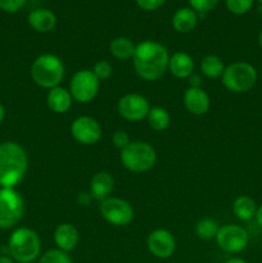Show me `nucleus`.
Wrapping results in <instances>:
<instances>
[{
    "instance_id": "16",
    "label": "nucleus",
    "mask_w": 262,
    "mask_h": 263,
    "mask_svg": "<svg viewBox=\"0 0 262 263\" xmlns=\"http://www.w3.org/2000/svg\"><path fill=\"white\" fill-rule=\"evenodd\" d=\"M113 187H115V179L109 172L99 171L94 174L90 180V195L98 202H103L109 198Z\"/></svg>"
},
{
    "instance_id": "38",
    "label": "nucleus",
    "mask_w": 262,
    "mask_h": 263,
    "mask_svg": "<svg viewBox=\"0 0 262 263\" xmlns=\"http://www.w3.org/2000/svg\"><path fill=\"white\" fill-rule=\"evenodd\" d=\"M258 44L262 49V30H261V32H259V36H258Z\"/></svg>"
},
{
    "instance_id": "31",
    "label": "nucleus",
    "mask_w": 262,
    "mask_h": 263,
    "mask_svg": "<svg viewBox=\"0 0 262 263\" xmlns=\"http://www.w3.org/2000/svg\"><path fill=\"white\" fill-rule=\"evenodd\" d=\"M26 0H0V9L7 13H15L22 9Z\"/></svg>"
},
{
    "instance_id": "17",
    "label": "nucleus",
    "mask_w": 262,
    "mask_h": 263,
    "mask_svg": "<svg viewBox=\"0 0 262 263\" xmlns=\"http://www.w3.org/2000/svg\"><path fill=\"white\" fill-rule=\"evenodd\" d=\"M176 79H189L194 73V61L185 51H176L169 59V69Z\"/></svg>"
},
{
    "instance_id": "25",
    "label": "nucleus",
    "mask_w": 262,
    "mask_h": 263,
    "mask_svg": "<svg viewBox=\"0 0 262 263\" xmlns=\"http://www.w3.org/2000/svg\"><path fill=\"white\" fill-rule=\"evenodd\" d=\"M218 223L212 218H202L195 225V234L202 240H211L216 239V235L218 233Z\"/></svg>"
},
{
    "instance_id": "29",
    "label": "nucleus",
    "mask_w": 262,
    "mask_h": 263,
    "mask_svg": "<svg viewBox=\"0 0 262 263\" xmlns=\"http://www.w3.org/2000/svg\"><path fill=\"white\" fill-rule=\"evenodd\" d=\"M188 2H189L190 8L195 10L198 14H205L215 9L220 0H188Z\"/></svg>"
},
{
    "instance_id": "5",
    "label": "nucleus",
    "mask_w": 262,
    "mask_h": 263,
    "mask_svg": "<svg viewBox=\"0 0 262 263\" xmlns=\"http://www.w3.org/2000/svg\"><path fill=\"white\" fill-rule=\"evenodd\" d=\"M257 79H258V73H257L256 67L252 66L248 62L238 61L225 67L221 76V82L229 91L241 94V92H247L253 89Z\"/></svg>"
},
{
    "instance_id": "1",
    "label": "nucleus",
    "mask_w": 262,
    "mask_h": 263,
    "mask_svg": "<svg viewBox=\"0 0 262 263\" xmlns=\"http://www.w3.org/2000/svg\"><path fill=\"white\" fill-rule=\"evenodd\" d=\"M170 54L166 46L153 40H144L135 48L133 64L135 72L145 81H157L169 69Z\"/></svg>"
},
{
    "instance_id": "34",
    "label": "nucleus",
    "mask_w": 262,
    "mask_h": 263,
    "mask_svg": "<svg viewBox=\"0 0 262 263\" xmlns=\"http://www.w3.org/2000/svg\"><path fill=\"white\" fill-rule=\"evenodd\" d=\"M254 220H256L257 225H258L259 228H262V204L259 205V207H257V212H256V216H254Z\"/></svg>"
},
{
    "instance_id": "22",
    "label": "nucleus",
    "mask_w": 262,
    "mask_h": 263,
    "mask_svg": "<svg viewBox=\"0 0 262 263\" xmlns=\"http://www.w3.org/2000/svg\"><path fill=\"white\" fill-rule=\"evenodd\" d=\"M136 45L128 37L118 36L115 37L109 44V53L120 61H128L133 59L134 53H135Z\"/></svg>"
},
{
    "instance_id": "35",
    "label": "nucleus",
    "mask_w": 262,
    "mask_h": 263,
    "mask_svg": "<svg viewBox=\"0 0 262 263\" xmlns=\"http://www.w3.org/2000/svg\"><path fill=\"white\" fill-rule=\"evenodd\" d=\"M0 263H15L10 256H5V254H0Z\"/></svg>"
},
{
    "instance_id": "2",
    "label": "nucleus",
    "mask_w": 262,
    "mask_h": 263,
    "mask_svg": "<svg viewBox=\"0 0 262 263\" xmlns=\"http://www.w3.org/2000/svg\"><path fill=\"white\" fill-rule=\"evenodd\" d=\"M28 168L27 153L21 144L5 141L0 144V187L14 189Z\"/></svg>"
},
{
    "instance_id": "36",
    "label": "nucleus",
    "mask_w": 262,
    "mask_h": 263,
    "mask_svg": "<svg viewBox=\"0 0 262 263\" xmlns=\"http://www.w3.org/2000/svg\"><path fill=\"white\" fill-rule=\"evenodd\" d=\"M225 263H248V262L244 261L243 258H239V257H233V258H229L228 261H225Z\"/></svg>"
},
{
    "instance_id": "20",
    "label": "nucleus",
    "mask_w": 262,
    "mask_h": 263,
    "mask_svg": "<svg viewBox=\"0 0 262 263\" xmlns=\"http://www.w3.org/2000/svg\"><path fill=\"white\" fill-rule=\"evenodd\" d=\"M198 23V13L190 7L180 8L172 15V27L180 33L192 32Z\"/></svg>"
},
{
    "instance_id": "24",
    "label": "nucleus",
    "mask_w": 262,
    "mask_h": 263,
    "mask_svg": "<svg viewBox=\"0 0 262 263\" xmlns=\"http://www.w3.org/2000/svg\"><path fill=\"white\" fill-rule=\"evenodd\" d=\"M146 121L153 130L164 131L166 128H169L170 123H171V116H170L169 110L164 108L152 107L146 116Z\"/></svg>"
},
{
    "instance_id": "27",
    "label": "nucleus",
    "mask_w": 262,
    "mask_h": 263,
    "mask_svg": "<svg viewBox=\"0 0 262 263\" xmlns=\"http://www.w3.org/2000/svg\"><path fill=\"white\" fill-rule=\"evenodd\" d=\"M225 4L230 13L236 15H243L252 9L254 0H225Z\"/></svg>"
},
{
    "instance_id": "10",
    "label": "nucleus",
    "mask_w": 262,
    "mask_h": 263,
    "mask_svg": "<svg viewBox=\"0 0 262 263\" xmlns=\"http://www.w3.org/2000/svg\"><path fill=\"white\" fill-rule=\"evenodd\" d=\"M216 243L226 253H240L249 243V235L244 228L228 223L218 229Z\"/></svg>"
},
{
    "instance_id": "32",
    "label": "nucleus",
    "mask_w": 262,
    "mask_h": 263,
    "mask_svg": "<svg viewBox=\"0 0 262 263\" xmlns=\"http://www.w3.org/2000/svg\"><path fill=\"white\" fill-rule=\"evenodd\" d=\"M135 2L140 9L146 10V12H153V10L159 9L166 0H135Z\"/></svg>"
},
{
    "instance_id": "23",
    "label": "nucleus",
    "mask_w": 262,
    "mask_h": 263,
    "mask_svg": "<svg viewBox=\"0 0 262 263\" xmlns=\"http://www.w3.org/2000/svg\"><path fill=\"white\" fill-rule=\"evenodd\" d=\"M199 68L200 72L208 79H217V77L222 76L225 64H223V61L220 57L215 55V54H210V55H205L200 61Z\"/></svg>"
},
{
    "instance_id": "11",
    "label": "nucleus",
    "mask_w": 262,
    "mask_h": 263,
    "mask_svg": "<svg viewBox=\"0 0 262 263\" xmlns=\"http://www.w3.org/2000/svg\"><path fill=\"white\" fill-rule=\"evenodd\" d=\"M151 108L149 100L144 95L136 92L123 95L117 103L118 115L131 122H138L146 118Z\"/></svg>"
},
{
    "instance_id": "26",
    "label": "nucleus",
    "mask_w": 262,
    "mask_h": 263,
    "mask_svg": "<svg viewBox=\"0 0 262 263\" xmlns=\"http://www.w3.org/2000/svg\"><path fill=\"white\" fill-rule=\"evenodd\" d=\"M38 263H73L71 256L61 249H50L39 257Z\"/></svg>"
},
{
    "instance_id": "33",
    "label": "nucleus",
    "mask_w": 262,
    "mask_h": 263,
    "mask_svg": "<svg viewBox=\"0 0 262 263\" xmlns=\"http://www.w3.org/2000/svg\"><path fill=\"white\" fill-rule=\"evenodd\" d=\"M189 87H200V77L198 76V74L193 73L192 76L189 77Z\"/></svg>"
},
{
    "instance_id": "18",
    "label": "nucleus",
    "mask_w": 262,
    "mask_h": 263,
    "mask_svg": "<svg viewBox=\"0 0 262 263\" xmlns=\"http://www.w3.org/2000/svg\"><path fill=\"white\" fill-rule=\"evenodd\" d=\"M28 25L36 32H50L57 26V15L46 8H38L28 14Z\"/></svg>"
},
{
    "instance_id": "39",
    "label": "nucleus",
    "mask_w": 262,
    "mask_h": 263,
    "mask_svg": "<svg viewBox=\"0 0 262 263\" xmlns=\"http://www.w3.org/2000/svg\"><path fill=\"white\" fill-rule=\"evenodd\" d=\"M258 2H259V3H261V4H262V0H258Z\"/></svg>"
},
{
    "instance_id": "28",
    "label": "nucleus",
    "mask_w": 262,
    "mask_h": 263,
    "mask_svg": "<svg viewBox=\"0 0 262 263\" xmlns=\"http://www.w3.org/2000/svg\"><path fill=\"white\" fill-rule=\"evenodd\" d=\"M91 71L92 73L97 76V79L99 80V81H102V80H107L112 76L113 68H112V64H110L109 62L102 59V61H98L97 63L94 64Z\"/></svg>"
},
{
    "instance_id": "37",
    "label": "nucleus",
    "mask_w": 262,
    "mask_h": 263,
    "mask_svg": "<svg viewBox=\"0 0 262 263\" xmlns=\"http://www.w3.org/2000/svg\"><path fill=\"white\" fill-rule=\"evenodd\" d=\"M4 118H5V108H4V105L0 103V123L4 121Z\"/></svg>"
},
{
    "instance_id": "21",
    "label": "nucleus",
    "mask_w": 262,
    "mask_h": 263,
    "mask_svg": "<svg viewBox=\"0 0 262 263\" xmlns=\"http://www.w3.org/2000/svg\"><path fill=\"white\" fill-rule=\"evenodd\" d=\"M233 212L239 220L248 222V221L253 220L256 216V202L248 195H239L233 203Z\"/></svg>"
},
{
    "instance_id": "7",
    "label": "nucleus",
    "mask_w": 262,
    "mask_h": 263,
    "mask_svg": "<svg viewBox=\"0 0 262 263\" xmlns=\"http://www.w3.org/2000/svg\"><path fill=\"white\" fill-rule=\"evenodd\" d=\"M25 213V202L20 193L10 187H0V229L17 225Z\"/></svg>"
},
{
    "instance_id": "4",
    "label": "nucleus",
    "mask_w": 262,
    "mask_h": 263,
    "mask_svg": "<svg viewBox=\"0 0 262 263\" xmlns=\"http://www.w3.org/2000/svg\"><path fill=\"white\" fill-rule=\"evenodd\" d=\"M64 64L55 54H41L31 66V77L33 82L44 89L59 86L64 79Z\"/></svg>"
},
{
    "instance_id": "15",
    "label": "nucleus",
    "mask_w": 262,
    "mask_h": 263,
    "mask_svg": "<svg viewBox=\"0 0 262 263\" xmlns=\"http://www.w3.org/2000/svg\"><path fill=\"white\" fill-rule=\"evenodd\" d=\"M54 243H55L57 248L61 251L69 253L73 251L77 247L80 241V234L76 226L72 223H61L58 228L54 230Z\"/></svg>"
},
{
    "instance_id": "14",
    "label": "nucleus",
    "mask_w": 262,
    "mask_h": 263,
    "mask_svg": "<svg viewBox=\"0 0 262 263\" xmlns=\"http://www.w3.org/2000/svg\"><path fill=\"white\" fill-rule=\"evenodd\" d=\"M184 105L193 116H203L211 107V99L202 87H188L184 92Z\"/></svg>"
},
{
    "instance_id": "3",
    "label": "nucleus",
    "mask_w": 262,
    "mask_h": 263,
    "mask_svg": "<svg viewBox=\"0 0 262 263\" xmlns=\"http://www.w3.org/2000/svg\"><path fill=\"white\" fill-rule=\"evenodd\" d=\"M8 254L17 263H32L38 261L41 252V240L35 230L18 228L8 239Z\"/></svg>"
},
{
    "instance_id": "30",
    "label": "nucleus",
    "mask_w": 262,
    "mask_h": 263,
    "mask_svg": "<svg viewBox=\"0 0 262 263\" xmlns=\"http://www.w3.org/2000/svg\"><path fill=\"white\" fill-rule=\"evenodd\" d=\"M112 143L116 148H118L120 151H122V149H125L126 146L131 143L130 135H128V134L123 130L116 131L112 136Z\"/></svg>"
},
{
    "instance_id": "8",
    "label": "nucleus",
    "mask_w": 262,
    "mask_h": 263,
    "mask_svg": "<svg viewBox=\"0 0 262 263\" xmlns=\"http://www.w3.org/2000/svg\"><path fill=\"white\" fill-rule=\"evenodd\" d=\"M100 81L91 69H80L69 81V92L76 102L90 103L99 92Z\"/></svg>"
},
{
    "instance_id": "9",
    "label": "nucleus",
    "mask_w": 262,
    "mask_h": 263,
    "mask_svg": "<svg viewBox=\"0 0 262 263\" xmlns=\"http://www.w3.org/2000/svg\"><path fill=\"white\" fill-rule=\"evenodd\" d=\"M99 211L108 223L118 228L130 225L134 220L133 205L127 200L117 197H109L100 202Z\"/></svg>"
},
{
    "instance_id": "12",
    "label": "nucleus",
    "mask_w": 262,
    "mask_h": 263,
    "mask_svg": "<svg viewBox=\"0 0 262 263\" xmlns=\"http://www.w3.org/2000/svg\"><path fill=\"white\" fill-rule=\"evenodd\" d=\"M71 134L77 143L82 145H94L102 138V127L95 118L80 116L72 122Z\"/></svg>"
},
{
    "instance_id": "19",
    "label": "nucleus",
    "mask_w": 262,
    "mask_h": 263,
    "mask_svg": "<svg viewBox=\"0 0 262 263\" xmlns=\"http://www.w3.org/2000/svg\"><path fill=\"white\" fill-rule=\"evenodd\" d=\"M72 102H73V98H72L69 90H67L66 87H53V89L49 90L48 95H46L48 107L58 115L68 112L72 107Z\"/></svg>"
},
{
    "instance_id": "6",
    "label": "nucleus",
    "mask_w": 262,
    "mask_h": 263,
    "mask_svg": "<svg viewBox=\"0 0 262 263\" xmlns=\"http://www.w3.org/2000/svg\"><path fill=\"white\" fill-rule=\"evenodd\" d=\"M120 158L125 168L135 174H141L149 171L154 166L157 153L154 146L146 141H131L121 151Z\"/></svg>"
},
{
    "instance_id": "13",
    "label": "nucleus",
    "mask_w": 262,
    "mask_h": 263,
    "mask_svg": "<svg viewBox=\"0 0 262 263\" xmlns=\"http://www.w3.org/2000/svg\"><path fill=\"white\" fill-rule=\"evenodd\" d=\"M146 247L156 258L166 259L174 254L176 249V240L171 231L166 229H156L148 235Z\"/></svg>"
}]
</instances>
